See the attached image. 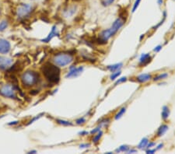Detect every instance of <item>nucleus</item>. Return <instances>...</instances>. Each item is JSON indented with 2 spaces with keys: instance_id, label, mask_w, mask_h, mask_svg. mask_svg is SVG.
I'll return each instance as SVG.
<instances>
[{
  "instance_id": "0eeeda50",
  "label": "nucleus",
  "mask_w": 175,
  "mask_h": 154,
  "mask_svg": "<svg viewBox=\"0 0 175 154\" xmlns=\"http://www.w3.org/2000/svg\"><path fill=\"white\" fill-rule=\"evenodd\" d=\"M9 42L5 39H0V54H7L10 51Z\"/></svg>"
},
{
  "instance_id": "72a5a7b5",
  "label": "nucleus",
  "mask_w": 175,
  "mask_h": 154,
  "mask_svg": "<svg viewBox=\"0 0 175 154\" xmlns=\"http://www.w3.org/2000/svg\"><path fill=\"white\" fill-rule=\"evenodd\" d=\"M163 146V143L159 144V146H157V149H156V150H159V149H161V148H162Z\"/></svg>"
},
{
  "instance_id": "4c0bfd02",
  "label": "nucleus",
  "mask_w": 175,
  "mask_h": 154,
  "mask_svg": "<svg viewBox=\"0 0 175 154\" xmlns=\"http://www.w3.org/2000/svg\"><path fill=\"white\" fill-rule=\"evenodd\" d=\"M17 122H18V121H13V123H9V125H14V124H17Z\"/></svg>"
},
{
  "instance_id": "f03ea898",
  "label": "nucleus",
  "mask_w": 175,
  "mask_h": 154,
  "mask_svg": "<svg viewBox=\"0 0 175 154\" xmlns=\"http://www.w3.org/2000/svg\"><path fill=\"white\" fill-rule=\"evenodd\" d=\"M125 20H124L121 17H119L113 23L111 27L103 31L100 34V41H103V43L104 44L108 41L109 38H111V37L115 35L117 32L119 31V29L124 25Z\"/></svg>"
},
{
  "instance_id": "412c9836",
  "label": "nucleus",
  "mask_w": 175,
  "mask_h": 154,
  "mask_svg": "<svg viewBox=\"0 0 175 154\" xmlns=\"http://www.w3.org/2000/svg\"><path fill=\"white\" fill-rule=\"evenodd\" d=\"M8 26V22L6 20H3L0 23V31H4L6 27Z\"/></svg>"
},
{
  "instance_id": "e433bc0d",
  "label": "nucleus",
  "mask_w": 175,
  "mask_h": 154,
  "mask_svg": "<svg viewBox=\"0 0 175 154\" xmlns=\"http://www.w3.org/2000/svg\"><path fill=\"white\" fill-rule=\"evenodd\" d=\"M79 134H81L82 136H85V135H87L88 132H81Z\"/></svg>"
},
{
  "instance_id": "58836bf2",
  "label": "nucleus",
  "mask_w": 175,
  "mask_h": 154,
  "mask_svg": "<svg viewBox=\"0 0 175 154\" xmlns=\"http://www.w3.org/2000/svg\"><path fill=\"white\" fill-rule=\"evenodd\" d=\"M3 57H0V63H1V62H2V60H3Z\"/></svg>"
},
{
  "instance_id": "c9c22d12",
  "label": "nucleus",
  "mask_w": 175,
  "mask_h": 154,
  "mask_svg": "<svg viewBox=\"0 0 175 154\" xmlns=\"http://www.w3.org/2000/svg\"><path fill=\"white\" fill-rule=\"evenodd\" d=\"M136 149H130V150H128L127 153H136Z\"/></svg>"
},
{
  "instance_id": "2f4dec72",
  "label": "nucleus",
  "mask_w": 175,
  "mask_h": 154,
  "mask_svg": "<svg viewBox=\"0 0 175 154\" xmlns=\"http://www.w3.org/2000/svg\"><path fill=\"white\" fill-rule=\"evenodd\" d=\"M89 146H90V144H81L80 146H79V147L80 148H88Z\"/></svg>"
},
{
  "instance_id": "f257e3e1",
  "label": "nucleus",
  "mask_w": 175,
  "mask_h": 154,
  "mask_svg": "<svg viewBox=\"0 0 175 154\" xmlns=\"http://www.w3.org/2000/svg\"><path fill=\"white\" fill-rule=\"evenodd\" d=\"M42 73L47 81L52 83H58L60 79V69L56 65L46 63L41 69Z\"/></svg>"
},
{
  "instance_id": "bb28decb",
  "label": "nucleus",
  "mask_w": 175,
  "mask_h": 154,
  "mask_svg": "<svg viewBox=\"0 0 175 154\" xmlns=\"http://www.w3.org/2000/svg\"><path fill=\"white\" fill-rule=\"evenodd\" d=\"M85 121H86L85 118H79V119H77L76 122V124H78V125H81V124H83Z\"/></svg>"
},
{
  "instance_id": "9d476101",
  "label": "nucleus",
  "mask_w": 175,
  "mask_h": 154,
  "mask_svg": "<svg viewBox=\"0 0 175 154\" xmlns=\"http://www.w3.org/2000/svg\"><path fill=\"white\" fill-rule=\"evenodd\" d=\"M152 60V57L149 54H142L141 57L139 58V65H148Z\"/></svg>"
},
{
  "instance_id": "c85d7f7f",
  "label": "nucleus",
  "mask_w": 175,
  "mask_h": 154,
  "mask_svg": "<svg viewBox=\"0 0 175 154\" xmlns=\"http://www.w3.org/2000/svg\"><path fill=\"white\" fill-rule=\"evenodd\" d=\"M155 152H156V149H151L150 148H149V149H147V153L148 154H153V153H154Z\"/></svg>"
},
{
  "instance_id": "6e6552de",
  "label": "nucleus",
  "mask_w": 175,
  "mask_h": 154,
  "mask_svg": "<svg viewBox=\"0 0 175 154\" xmlns=\"http://www.w3.org/2000/svg\"><path fill=\"white\" fill-rule=\"evenodd\" d=\"M83 70V67H71L70 70L68 73V74L66 75V78H71V77H76L78 76L79 75H80L81 73Z\"/></svg>"
},
{
  "instance_id": "6ab92c4d",
  "label": "nucleus",
  "mask_w": 175,
  "mask_h": 154,
  "mask_svg": "<svg viewBox=\"0 0 175 154\" xmlns=\"http://www.w3.org/2000/svg\"><path fill=\"white\" fill-rule=\"evenodd\" d=\"M102 135H103V132H102V131H99V132H97V135L94 136V138H93V142H95V143L98 142L100 141V138H101Z\"/></svg>"
},
{
  "instance_id": "b1692460",
  "label": "nucleus",
  "mask_w": 175,
  "mask_h": 154,
  "mask_svg": "<svg viewBox=\"0 0 175 154\" xmlns=\"http://www.w3.org/2000/svg\"><path fill=\"white\" fill-rule=\"evenodd\" d=\"M115 2V0H101V3L104 6H107L110 5L111 4H112Z\"/></svg>"
},
{
  "instance_id": "1a4fd4ad",
  "label": "nucleus",
  "mask_w": 175,
  "mask_h": 154,
  "mask_svg": "<svg viewBox=\"0 0 175 154\" xmlns=\"http://www.w3.org/2000/svg\"><path fill=\"white\" fill-rule=\"evenodd\" d=\"M13 60L11 58H3V60L0 63V69L1 70H5L8 68H9L12 64H13Z\"/></svg>"
},
{
  "instance_id": "393cba45",
  "label": "nucleus",
  "mask_w": 175,
  "mask_h": 154,
  "mask_svg": "<svg viewBox=\"0 0 175 154\" xmlns=\"http://www.w3.org/2000/svg\"><path fill=\"white\" fill-rule=\"evenodd\" d=\"M140 3H141V0H136V2H135L133 5V7H132V13H134V12L137 9V8L138 7V5H139Z\"/></svg>"
},
{
  "instance_id": "c756f323",
  "label": "nucleus",
  "mask_w": 175,
  "mask_h": 154,
  "mask_svg": "<svg viewBox=\"0 0 175 154\" xmlns=\"http://www.w3.org/2000/svg\"><path fill=\"white\" fill-rule=\"evenodd\" d=\"M161 48H162V46H161V45H158L157 47H155L154 49H153V51L156 52H159V51L161 50Z\"/></svg>"
},
{
  "instance_id": "5701e85b",
  "label": "nucleus",
  "mask_w": 175,
  "mask_h": 154,
  "mask_svg": "<svg viewBox=\"0 0 175 154\" xmlns=\"http://www.w3.org/2000/svg\"><path fill=\"white\" fill-rule=\"evenodd\" d=\"M121 71H117V72H115V73H112V75L111 76V80H115L116 79L118 78V76L121 75Z\"/></svg>"
},
{
  "instance_id": "4468645a",
  "label": "nucleus",
  "mask_w": 175,
  "mask_h": 154,
  "mask_svg": "<svg viewBox=\"0 0 175 154\" xmlns=\"http://www.w3.org/2000/svg\"><path fill=\"white\" fill-rule=\"evenodd\" d=\"M162 118L163 120H166L168 118L169 115H170V110L167 106H163V111H162Z\"/></svg>"
},
{
  "instance_id": "f704fd0d",
  "label": "nucleus",
  "mask_w": 175,
  "mask_h": 154,
  "mask_svg": "<svg viewBox=\"0 0 175 154\" xmlns=\"http://www.w3.org/2000/svg\"><path fill=\"white\" fill-rule=\"evenodd\" d=\"M157 3H158L159 5H162L163 3V0H157Z\"/></svg>"
},
{
  "instance_id": "f8f14e48",
  "label": "nucleus",
  "mask_w": 175,
  "mask_h": 154,
  "mask_svg": "<svg viewBox=\"0 0 175 154\" xmlns=\"http://www.w3.org/2000/svg\"><path fill=\"white\" fill-rule=\"evenodd\" d=\"M122 63H117V64H115V65H108V66H107V69L111 73H115V72L120 70V69L122 67Z\"/></svg>"
},
{
  "instance_id": "7c9ffc66",
  "label": "nucleus",
  "mask_w": 175,
  "mask_h": 154,
  "mask_svg": "<svg viewBox=\"0 0 175 154\" xmlns=\"http://www.w3.org/2000/svg\"><path fill=\"white\" fill-rule=\"evenodd\" d=\"M155 145H156L155 142H149V143L147 144V147L148 148V149H149V148H151V147H153V146H154Z\"/></svg>"
},
{
  "instance_id": "473e14b6",
  "label": "nucleus",
  "mask_w": 175,
  "mask_h": 154,
  "mask_svg": "<svg viewBox=\"0 0 175 154\" xmlns=\"http://www.w3.org/2000/svg\"><path fill=\"white\" fill-rule=\"evenodd\" d=\"M41 115H42V114H41ZM41 115H38V116H37V117H36V118H34V119H33V120H31V121H30V123H29L28 125H30V124H31V123L34 122V121H36V120H37V119H38V118H41Z\"/></svg>"
},
{
  "instance_id": "39448f33",
  "label": "nucleus",
  "mask_w": 175,
  "mask_h": 154,
  "mask_svg": "<svg viewBox=\"0 0 175 154\" xmlns=\"http://www.w3.org/2000/svg\"><path fill=\"white\" fill-rule=\"evenodd\" d=\"M0 94L8 98H16V90L13 86L5 84L0 87Z\"/></svg>"
},
{
  "instance_id": "7ed1b4c3",
  "label": "nucleus",
  "mask_w": 175,
  "mask_h": 154,
  "mask_svg": "<svg viewBox=\"0 0 175 154\" xmlns=\"http://www.w3.org/2000/svg\"><path fill=\"white\" fill-rule=\"evenodd\" d=\"M73 61V57L69 54H65V53H59L55 55L53 58V62L55 65L59 67H64L65 65L70 64Z\"/></svg>"
},
{
  "instance_id": "cd10ccee",
  "label": "nucleus",
  "mask_w": 175,
  "mask_h": 154,
  "mask_svg": "<svg viewBox=\"0 0 175 154\" xmlns=\"http://www.w3.org/2000/svg\"><path fill=\"white\" fill-rule=\"evenodd\" d=\"M99 131H100V127H97V128H96L95 129H94V130H92L91 132H90V133L95 134L97 133V132H98Z\"/></svg>"
},
{
  "instance_id": "dca6fc26",
  "label": "nucleus",
  "mask_w": 175,
  "mask_h": 154,
  "mask_svg": "<svg viewBox=\"0 0 175 154\" xmlns=\"http://www.w3.org/2000/svg\"><path fill=\"white\" fill-rule=\"evenodd\" d=\"M148 142H149V139L147 138H143L138 145V148L140 149H144L145 147H147Z\"/></svg>"
},
{
  "instance_id": "423d86ee",
  "label": "nucleus",
  "mask_w": 175,
  "mask_h": 154,
  "mask_svg": "<svg viewBox=\"0 0 175 154\" xmlns=\"http://www.w3.org/2000/svg\"><path fill=\"white\" fill-rule=\"evenodd\" d=\"M33 6L30 4H21L16 10V15L19 18H24L31 13Z\"/></svg>"
},
{
  "instance_id": "a878e982",
  "label": "nucleus",
  "mask_w": 175,
  "mask_h": 154,
  "mask_svg": "<svg viewBox=\"0 0 175 154\" xmlns=\"http://www.w3.org/2000/svg\"><path fill=\"white\" fill-rule=\"evenodd\" d=\"M126 80H127V78H126V77H121V78L118 79V81H116L115 85H118V84H120L121 83H124V82H125Z\"/></svg>"
},
{
  "instance_id": "9b49d317",
  "label": "nucleus",
  "mask_w": 175,
  "mask_h": 154,
  "mask_svg": "<svg viewBox=\"0 0 175 154\" xmlns=\"http://www.w3.org/2000/svg\"><path fill=\"white\" fill-rule=\"evenodd\" d=\"M151 79H152V76L150 74H148V73H143V74H141V75H139V76H137L136 79H137V81H138V83H146V82L149 81Z\"/></svg>"
},
{
  "instance_id": "20e7f679",
  "label": "nucleus",
  "mask_w": 175,
  "mask_h": 154,
  "mask_svg": "<svg viewBox=\"0 0 175 154\" xmlns=\"http://www.w3.org/2000/svg\"><path fill=\"white\" fill-rule=\"evenodd\" d=\"M21 80H22V83H23L24 86H34L38 81V75L34 72L28 71V72H26L22 75Z\"/></svg>"
},
{
  "instance_id": "2eb2a0df",
  "label": "nucleus",
  "mask_w": 175,
  "mask_h": 154,
  "mask_svg": "<svg viewBox=\"0 0 175 154\" xmlns=\"http://www.w3.org/2000/svg\"><path fill=\"white\" fill-rule=\"evenodd\" d=\"M56 29H57V28H56V26H53L52 30V31H51V33H50V34H49V35L47 36V38H46V39L43 40V41L48 42L50 41V40L53 37L55 36V35L57 34V32H56V31H57V30H56Z\"/></svg>"
},
{
  "instance_id": "f3484780",
  "label": "nucleus",
  "mask_w": 175,
  "mask_h": 154,
  "mask_svg": "<svg viewBox=\"0 0 175 154\" xmlns=\"http://www.w3.org/2000/svg\"><path fill=\"white\" fill-rule=\"evenodd\" d=\"M126 111V108L125 107H122L121 109L118 111L116 115H115V120H118V119H120L121 117H122V115L125 113Z\"/></svg>"
},
{
  "instance_id": "aec40b11",
  "label": "nucleus",
  "mask_w": 175,
  "mask_h": 154,
  "mask_svg": "<svg viewBox=\"0 0 175 154\" xmlns=\"http://www.w3.org/2000/svg\"><path fill=\"white\" fill-rule=\"evenodd\" d=\"M129 150V147L126 145H122L119 147V149H116V152H128Z\"/></svg>"
},
{
  "instance_id": "ddd939ff",
  "label": "nucleus",
  "mask_w": 175,
  "mask_h": 154,
  "mask_svg": "<svg viewBox=\"0 0 175 154\" xmlns=\"http://www.w3.org/2000/svg\"><path fill=\"white\" fill-rule=\"evenodd\" d=\"M168 128H168V126H167V125H162V126L158 128V130H157V136H158V137H160V136H163V135L166 133V132L168 130Z\"/></svg>"
},
{
  "instance_id": "4be33fe9",
  "label": "nucleus",
  "mask_w": 175,
  "mask_h": 154,
  "mask_svg": "<svg viewBox=\"0 0 175 154\" xmlns=\"http://www.w3.org/2000/svg\"><path fill=\"white\" fill-rule=\"evenodd\" d=\"M57 122L60 125H62V126H73V124L70 122V121H64V120H57Z\"/></svg>"
},
{
  "instance_id": "a211bd4d",
  "label": "nucleus",
  "mask_w": 175,
  "mask_h": 154,
  "mask_svg": "<svg viewBox=\"0 0 175 154\" xmlns=\"http://www.w3.org/2000/svg\"><path fill=\"white\" fill-rule=\"evenodd\" d=\"M167 76H168V74H167V73H162V74H159L158 76H155L153 80H154V81H158V80H160V79H166Z\"/></svg>"
}]
</instances>
